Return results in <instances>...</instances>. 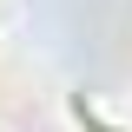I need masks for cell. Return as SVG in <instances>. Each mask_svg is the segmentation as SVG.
<instances>
[{
	"mask_svg": "<svg viewBox=\"0 0 132 132\" xmlns=\"http://www.w3.org/2000/svg\"><path fill=\"white\" fill-rule=\"evenodd\" d=\"M79 119H86V126H93V132H119V126H106V119H99V112H86V106H79Z\"/></svg>",
	"mask_w": 132,
	"mask_h": 132,
	"instance_id": "6da1fadb",
	"label": "cell"
}]
</instances>
